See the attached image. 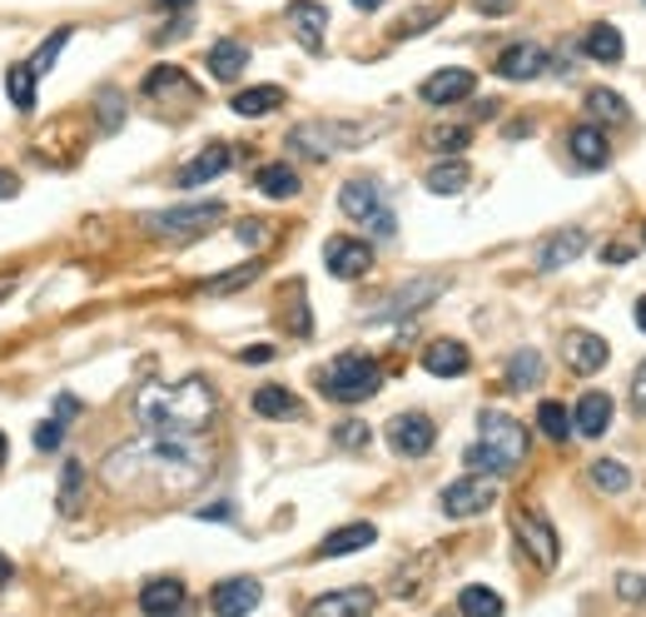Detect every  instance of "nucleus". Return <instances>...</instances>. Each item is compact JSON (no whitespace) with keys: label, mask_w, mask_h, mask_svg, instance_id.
I'll list each match as a JSON object with an SVG mask.
<instances>
[{"label":"nucleus","mask_w":646,"mask_h":617,"mask_svg":"<svg viewBox=\"0 0 646 617\" xmlns=\"http://www.w3.org/2000/svg\"><path fill=\"white\" fill-rule=\"evenodd\" d=\"M209 473L204 448H194L189 438H159L145 433L139 443H125L105 458L99 478L115 493H184Z\"/></svg>","instance_id":"obj_1"},{"label":"nucleus","mask_w":646,"mask_h":617,"mask_svg":"<svg viewBox=\"0 0 646 617\" xmlns=\"http://www.w3.org/2000/svg\"><path fill=\"white\" fill-rule=\"evenodd\" d=\"M219 398L204 378H179V384H145L135 394V418L145 433L159 438H194L214 423Z\"/></svg>","instance_id":"obj_2"},{"label":"nucleus","mask_w":646,"mask_h":617,"mask_svg":"<svg viewBox=\"0 0 646 617\" xmlns=\"http://www.w3.org/2000/svg\"><path fill=\"white\" fill-rule=\"evenodd\" d=\"M522 458H527V428L517 423L512 414L483 408V418H477V443L463 453L467 473L497 478V473H512Z\"/></svg>","instance_id":"obj_3"},{"label":"nucleus","mask_w":646,"mask_h":617,"mask_svg":"<svg viewBox=\"0 0 646 617\" xmlns=\"http://www.w3.org/2000/svg\"><path fill=\"white\" fill-rule=\"evenodd\" d=\"M318 388L333 404H363L383 388V364L368 354H338L328 368H318Z\"/></svg>","instance_id":"obj_4"},{"label":"nucleus","mask_w":646,"mask_h":617,"mask_svg":"<svg viewBox=\"0 0 646 617\" xmlns=\"http://www.w3.org/2000/svg\"><path fill=\"white\" fill-rule=\"evenodd\" d=\"M368 135H378V125H348V119H308V125H294V129H288V145H294L298 155L328 159L333 149H358Z\"/></svg>","instance_id":"obj_5"},{"label":"nucleus","mask_w":646,"mask_h":617,"mask_svg":"<svg viewBox=\"0 0 646 617\" xmlns=\"http://www.w3.org/2000/svg\"><path fill=\"white\" fill-rule=\"evenodd\" d=\"M338 209H343L348 219H358V224H368L378 239H393L398 234V219H393V209L383 205L378 179H348V185L338 189Z\"/></svg>","instance_id":"obj_6"},{"label":"nucleus","mask_w":646,"mask_h":617,"mask_svg":"<svg viewBox=\"0 0 646 617\" xmlns=\"http://www.w3.org/2000/svg\"><path fill=\"white\" fill-rule=\"evenodd\" d=\"M219 219H224V205H219V199H204V205L159 209V215L145 219V229L159 239H194V234H204L209 224H219Z\"/></svg>","instance_id":"obj_7"},{"label":"nucleus","mask_w":646,"mask_h":617,"mask_svg":"<svg viewBox=\"0 0 646 617\" xmlns=\"http://www.w3.org/2000/svg\"><path fill=\"white\" fill-rule=\"evenodd\" d=\"M447 289V274H423V279H407L403 289H393V294L383 299V308H373V324H388V318H407V314H417L423 304H433L437 294Z\"/></svg>","instance_id":"obj_8"},{"label":"nucleus","mask_w":646,"mask_h":617,"mask_svg":"<svg viewBox=\"0 0 646 617\" xmlns=\"http://www.w3.org/2000/svg\"><path fill=\"white\" fill-rule=\"evenodd\" d=\"M437 503H443L447 517H477V513H487V508L497 503V483L493 478H483V473H463L457 483L443 488Z\"/></svg>","instance_id":"obj_9"},{"label":"nucleus","mask_w":646,"mask_h":617,"mask_svg":"<svg viewBox=\"0 0 646 617\" xmlns=\"http://www.w3.org/2000/svg\"><path fill=\"white\" fill-rule=\"evenodd\" d=\"M324 264L333 279H363L373 269V244L368 239H353V234H333L324 244Z\"/></svg>","instance_id":"obj_10"},{"label":"nucleus","mask_w":646,"mask_h":617,"mask_svg":"<svg viewBox=\"0 0 646 617\" xmlns=\"http://www.w3.org/2000/svg\"><path fill=\"white\" fill-rule=\"evenodd\" d=\"M388 443L403 458H423L437 443V423L427 414H398V418H388Z\"/></svg>","instance_id":"obj_11"},{"label":"nucleus","mask_w":646,"mask_h":617,"mask_svg":"<svg viewBox=\"0 0 646 617\" xmlns=\"http://www.w3.org/2000/svg\"><path fill=\"white\" fill-rule=\"evenodd\" d=\"M512 533H517L522 553L532 557L537 567H557V533H552V523H547V517H537V513H512Z\"/></svg>","instance_id":"obj_12"},{"label":"nucleus","mask_w":646,"mask_h":617,"mask_svg":"<svg viewBox=\"0 0 646 617\" xmlns=\"http://www.w3.org/2000/svg\"><path fill=\"white\" fill-rule=\"evenodd\" d=\"M258 597H264V587L254 577H224L209 593V607H214V617H248L258 607Z\"/></svg>","instance_id":"obj_13"},{"label":"nucleus","mask_w":646,"mask_h":617,"mask_svg":"<svg viewBox=\"0 0 646 617\" xmlns=\"http://www.w3.org/2000/svg\"><path fill=\"white\" fill-rule=\"evenodd\" d=\"M586 254V229H576V224H566V229H557V234H547L542 239V249H537V269H566V264H576V259Z\"/></svg>","instance_id":"obj_14"},{"label":"nucleus","mask_w":646,"mask_h":617,"mask_svg":"<svg viewBox=\"0 0 646 617\" xmlns=\"http://www.w3.org/2000/svg\"><path fill=\"white\" fill-rule=\"evenodd\" d=\"M566 364H572V374H602L606 358H612V348H606L602 334H586V328H572L562 344Z\"/></svg>","instance_id":"obj_15"},{"label":"nucleus","mask_w":646,"mask_h":617,"mask_svg":"<svg viewBox=\"0 0 646 617\" xmlns=\"http://www.w3.org/2000/svg\"><path fill=\"white\" fill-rule=\"evenodd\" d=\"M493 70L502 80H537L547 70V50L537 45V40H517V45H507L502 55H497Z\"/></svg>","instance_id":"obj_16"},{"label":"nucleus","mask_w":646,"mask_h":617,"mask_svg":"<svg viewBox=\"0 0 646 617\" xmlns=\"http://www.w3.org/2000/svg\"><path fill=\"white\" fill-rule=\"evenodd\" d=\"M368 613H373L368 587H343V593H324L308 603V617H368Z\"/></svg>","instance_id":"obj_17"},{"label":"nucleus","mask_w":646,"mask_h":617,"mask_svg":"<svg viewBox=\"0 0 646 617\" xmlns=\"http://www.w3.org/2000/svg\"><path fill=\"white\" fill-rule=\"evenodd\" d=\"M229 165H234V149H229V145H219V139H214V145H204L194 159H189L184 169H179V185H184V189L209 185V179H219Z\"/></svg>","instance_id":"obj_18"},{"label":"nucleus","mask_w":646,"mask_h":617,"mask_svg":"<svg viewBox=\"0 0 646 617\" xmlns=\"http://www.w3.org/2000/svg\"><path fill=\"white\" fill-rule=\"evenodd\" d=\"M473 70H437V75H427L423 80V105H453V100H463V95H473Z\"/></svg>","instance_id":"obj_19"},{"label":"nucleus","mask_w":646,"mask_h":617,"mask_svg":"<svg viewBox=\"0 0 646 617\" xmlns=\"http://www.w3.org/2000/svg\"><path fill=\"white\" fill-rule=\"evenodd\" d=\"M566 145H572V159L586 169H606L612 165V145H606V135L596 125H572L566 129Z\"/></svg>","instance_id":"obj_20"},{"label":"nucleus","mask_w":646,"mask_h":617,"mask_svg":"<svg viewBox=\"0 0 646 617\" xmlns=\"http://www.w3.org/2000/svg\"><path fill=\"white\" fill-rule=\"evenodd\" d=\"M612 414H616V404L602 394V388H592V394H582V404H576L572 428H576L582 438H602L606 428H612Z\"/></svg>","instance_id":"obj_21"},{"label":"nucleus","mask_w":646,"mask_h":617,"mask_svg":"<svg viewBox=\"0 0 646 617\" xmlns=\"http://www.w3.org/2000/svg\"><path fill=\"white\" fill-rule=\"evenodd\" d=\"M467 344H457V338H433V344L423 348V368L427 374H437V378H457V374H467Z\"/></svg>","instance_id":"obj_22"},{"label":"nucleus","mask_w":646,"mask_h":617,"mask_svg":"<svg viewBox=\"0 0 646 617\" xmlns=\"http://www.w3.org/2000/svg\"><path fill=\"white\" fill-rule=\"evenodd\" d=\"M139 607H145L149 617H174L179 607H184V583H179V577H155V583L139 587Z\"/></svg>","instance_id":"obj_23"},{"label":"nucleus","mask_w":646,"mask_h":617,"mask_svg":"<svg viewBox=\"0 0 646 617\" xmlns=\"http://www.w3.org/2000/svg\"><path fill=\"white\" fill-rule=\"evenodd\" d=\"M288 25H294V35L304 40L308 50H324V25H328V10L318 6V0H294V6H288Z\"/></svg>","instance_id":"obj_24"},{"label":"nucleus","mask_w":646,"mask_h":617,"mask_svg":"<svg viewBox=\"0 0 646 617\" xmlns=\"http://www.w3.org/2000/svg\"><path fill=\"white\" fill-rule=\"evenodd\" d=\"M368 543H378V527L373 523H348L333 527V533L318 543V557H348V553H363Z\"/></svg>","instance_id":"obj_25"},{"label":"nucleus","mask_w":646,"mask_h":617,"mask_svg":"<svg viewBox=\"0 0 646 617\" xmlns=\"http://www.w3.org/2000/svg\"><path fill=\"white\" fill-rule=\"evenodd\" d=\"M582 50L596 60V65H616V60L626 55V40H622V30H616V25H606V20H596V25H586V35H582Z\"/></svg>","instance_id":"obj_26"},{"label":"nucleus","mask_w":646,"mask_h":617,"mask_svg":"<svg viewBox=\"0 0 646 617\" xmlns=\"http://www.w3.org/2000/svg\"><path fill=\"white\" fill-rule=\"evenodd\" d=\"M204 65H209V75L214 80H239L244 75V65H248V45L244 40H214Z\"/></svg>","instance_id":"obj_27"},{"label":"nucleus","mask_w":646,"mask_h":617,"mask_svg":"<svg viewBox=\"0 0 646 617\" xmlns=\"http://www.w3.org/2000/svg\"><path fill=\"white\" fill-rule=\"evenodd\" d=\"M145 95H149V100H159V95H184L189 105H194V100H199V85H194V80H189L179 65H159V70H149V75H145Z\"/></svg>","instance_id":"obj_28"},{"label":"nucleus","mask_w":646,"mask_h":617,"mask_svg":"<svg viewBox=\"0 0 646 617\" xmlns=\"http://www.w3.org/2000/svg\"><path fill=\"white\" fill-rule=\"evenodd\" d=\"M35 70H30V60H20V65H10L6 70V95H10V105L20 109V115H30L35 109Z\"/></svg>","instance_id":"obj_29"},{"label":"nucleus","mask_w":646,"mask_h":617,"mask_svg":"<svg viewBox=\"0 0 646 617\" xmlns=\"http://www.w3.org/2000/svg\"><path fill=\"white\" fill-rule=\"evenodd\" d=\"M229 105H234V115L254 119V115H268V109L284 105V90H278V85H254V90H239Z\"/></svg>","instance_id":"obj_30"},{"label":"nucleus","mask_w":646,"mask_h":617,"mask_svg":"<svg viewBox=\"0 0 646 617\" xmlns=\"http://www.w3.org/2000/svg\"><path fill=\"white\" fill-rule=\"evenodd\" d=\"M254 185H258V195H268V199H294L298 195V169L294 165H264L254 175Z\"/></svg>","instance_id":"obj_31"},{"label":"nucleus","mask_w":646,"mask_h":617,"mask_svg":"<svg viewBox=\"0 0 646 617\" xmlns=\"http://www.w3.org/2000/svg\"><path fill=\"white\" fill-rule=\"evenodd\" d=\"M542 374H547V364L537 348H517L507 358V388H532V384H542Z\"/></svg>","instance_id":"obj_32"},{"label":"nucleus","mask_w":646,"mask_h":617,"mask_svg":"<svg viewBox=\"0 0 646 617\" xmlns=\"http://www.w3.org/2000/svg\"><path fill=\"white\" fill-rule=\"evenodd\" d=\"M254 414L258 418H294L298 414V398L288 394L284 384H264V388H254Z\"/></svg>","instance_id":"obj_33"},{"label":"nucleus","mask_w":646,"mask_h":617,"mask_svg":"<svg viewBox=\"0 0 646 617\" xmlns=\"http://www.w3.org/2000/svg\"><path fill=\"white\" fill-rule=\"evenodd\" d=\"M457 613L463 617H502V597L483 583H467L463 593H457Z\"/></svg>","instance_id":"obj_34"},{"label":"nucleus","mask_w":646,"mask_h":617,"mask_svg":"<svg viewBox=\"0 0 646 617\" xmlns=\"http://www.w3.org/2000/svg\"><path fill=\"white\" fill-rule=\"evenodd\" d=\"M586 115L602 119V125H626V100L616 90L596 85V90H586Z\"/></svg>","instance_id":"obj_35"},{"label":"nucleus","mask_w":646,"mask_h":617,"mask_svg":"<svg viewBox=\"0 0 646 617\" xmlns=\"http://www.w3.org/2000/svg\"><path fill=\"white\" fill-rule=\"evenodd\" d=\"M427 189L433 195H463L467 189V165L463 159H443V165L427 169Z\"/></svg>","instance_id":"obj_36"},{"label":"nucleus","mask_w":646,"mask_h":617,"mask_svg":"<svg viewBox=\"0 0 646 617\" xmlns=\"http://www.w3.org/2000/svg\"><path fill=\"white\" fill-rule=\"evenodd\" d=\"M537 428H542L552 443H562V438L572 433V414H566L557 398H542V404H537Z\"/></svg>","instance_id":"obj_37"},{"label":"nucleus","mask_w":646,"mask_h":617,"mask_svg":"<svg viewBox=\"0 0 646 617\" xmlns=\"http://www.w3.org/2000/svg\"><path fill=\"white\" fill-rule=\"evenodd\" d=\"M592 483L602 488V493H626V488H632V468L616 463V458H596V463H592Z\"/></svg>","instance_id":"obj_38"},{"label":"nucleus","mask_w":646,"mask_h":617,"mask_svg":"<svg viewBox=\"0 0 646 617\" xmlns=\"http://www.w3.org/2000/svg\"><path fill=\"white\" fill-rule=\"evenodd\" d=\"M258 269H264V264H239V269H229V274H214V279H204V284H199V294H234V289L254 284Z\"/></svg>","instance_id":"obj_39"},{"label":"nucleus","mask_w":646,"mask_h":617,"mask_svg":"<svg viewBox=\"0 0 646 617\" xmlns=\"http://www.w3.org/2000/svg\"><path fill=\"white\" fill-rule=\"evenodd\" d=\"M80 488H85V468L70 458L65 478H60V513H75V508H80Z\"/></svg>","instance_id":"obj_40"},{"label":"nucleus","mask_w":646,"mask_h":617,"mask_svg":"<svg viewBox=\"0 0 646 617\" xmlns=\"http://www.w3.org/2000/svg\"><path fill=\"white\" fill-rule=\"evenodd\" d=\"M70 45V25L65 30H55V35L45 40V45L35 50V55H30V70H35V75H45V70H55V60H60V50Z\"/></svg>","instance_id":"obj_41"},{"label":"nucleus","mask_w":646,"mask_h":617,"mask_svg":"<svg viewBox=\"0 0 646 617\" xmlns=\"http://www.w3.org/2000/svg\"><path fill=\"white\" fill-rule=\"evenodd\" d=\"M616 597L632 607H646V573H616Z\"/></svg>","instance_id":"obj_42"},{"label":"nucleus","mask_w":646,"mask_h":617,"mask_svg":"<svg viewBox=\"0 0 646 617\" xmlns=\"http://www.w3.org/2000/svg\"><path fill=\"white\" fill-rule=\"evenodd\" d=\"M467 139H473V135H467V125H437L433 135H427V145H433V149H447V155H453V149H463Z\"/></svg>","instance_id":"obj_43"},{"label":"nucleus","mask_w":646,"mask_h":617,"mask_svg":"<svg viewBox=\"0 0 646 617\" xmlns=\"http://www.w3.org/2000/svg\"><path fill=\"white\" fill-rule=\"evenodd\" d=\"M333 443H338V448H363V443H368V423H358V418L338 423V428H333Z\"/></svg>","instance_id":"obj_44"},{"label":"nucleus","mask_w":646,"mask_h":617,"mask_svg":"<svg viewBox=\"0 0 646 617\" xmlns=\"http://www.w3.org/2000/svg\"><path fill=\"white\" fill-rule=\"evenodd\" d=\"M60 443H65V423H60V418H45V423L35 428V448L50 453V448H60Z\"/></svg>","instance_id":"obj_45"},{"label":"nucleus","mask_w":646,"mask_h":617,"mask_svg":"<svg viewBox=\"0 0 646 617\" xmlns=\"http://www.w3.org/2000/svg\"><path fill=\"white\" fill-rule=\"evenodd\" d=\"M99 119H105V129H115L119 119H125V100H119L115 90H105V95H99Z\"/></svg>","instance_id":"obj_46"},{"label":"nucleus","mask_w":646,"mask_h":617,"mask_svg":"<svg viewBox=\"0 0 646 617\" xmlns=\"http://www.w3.org/2000/svg\"><path fill=\"white\" fill-rule=\"evenodd\" d=\"M632 254H636V249L626 244V239H612V244H602V259H606V264H632Z\"/></svg>","instance_id":"obj_47"},{"label":"nucleus","mask_w":646,"mask_h":617,"mask_svg":"<svg viewBox=\"0 0 646 617\" xmlns=\"http://www.w3.org/2000/svg\"><path fill=\"white\" fill-rule=\"evenodd\" d=\"M234 234L244 239V244H264V239H268V229H264V219H244V224H239Z\"/></svg>","instance_id":"obj_48"},{"label":"nucleus","mask_w":646,"mask_h":617,"mask_svg":"<svg viewBox=\"0 0 646 617\" xmlns=\"http://www.w3.org/2000/svg\"><path fill=\"white\" fill-rule=\"evenodd\" d=\"M632 408L636 414H646V358H642V368L632 374Z\"/></svg>","instance_id":"obj_49"},{"label":"nucleus","mask_w":646,"mask_h":617,"mask_svg":"<svg viewBox=\"0 0 646 617\" xmlns=\"http://www.w3.org/2000/svg\"><path fill=\"white\" fill-rule=\"evenodd\" d=\"M199 517H204V523H229V517H234V508L214 503V508H199Z\"/></svg>","instance_id":"obj_50"},{"label":"nucleus","mask_w":646,"mask_h":617,"mask_svg":"<svg viewBox=\"0 0 646 617\" xmlns=\"http://www.w3.org/2000/svg\"><path fill=\"white\" fill-rule=\"evenodd\" d=\"M239 358H244V364H264V358H274V348H268V344H258V348H244V354H239Z\"/></svg>","instance_id":"obj_51"},{"label":"nucleus","mask_w":646,"mask_h":617,"mask_svg":"<svg viewBox=\"0 0 646 617\" xmlns=\"http://www.w3.org/2000/svg\"><path fill=\"white\" fill-rule=\"evenodd\" d=\"M15 175H6V169H0V199H15Z\"/></svg>","instance_id":"obj_52"},{"label":"nucleus","mask_w":646,"mask_h":617,"mask_svg":"<svg viewBox=\"0 0 646 617\" xmlns=\"http://www.w3.org/2000/svg\"><path fill=\"white\" fill-rule=\"evenodd\" d=\"M636 328H642V334H646V294L636 299Z\"/></svg>","instance_id":"obj_53"},{"label":"nucleus","mask_w":646,"mask_h":617,"mask_svg":"<svg viewBox=\"0 0 646 617\" xmlns=\"http://www.w3.org/2000/svg\"><path fill=\"white\" fill-rule=\"evenodd\" d=\"M159 10H184V6H194V0H155Z\"/></svg>","instance_id":"obj_54"},{"label":"nucleus","mask_w":646,"mask_h":617,"mask_svg":"<svg viewBox=\"0 0 646 617\" xmlns=\"http://www.w3.org/2000/svg\"><path fill=\"white\" fill-rule=\"evenodd\" d=\"M10 573H15V567H10V557H6V553H0V587H6V583H10Z\"/></svg>","instance_id":"obj_55"},{"label":"nucleus","mask_w":646,"mask_h":617,"mask_svg":"<svg viewBox=\"0 0 646 617\" xmlns=\"http://www.w3.org/2000/svg\"><path fill=\"white\" fill-rule=\"evenodd\" d=\"M512 0H477V10H507Z\"/></svg>","instance_id":"obj_56"},{"label":"nucleus","mask_w":646,"mask_h":617,"mask_svg":"<svg viewBox=\"0 0 646 617\" xmlns=\"http://www.w3.org/2000/svg\"><path fill=\"white\" fill-rule=\"evenodd\" d=\"M353 6H358V10H378V6H383V0H353Z\"/></svg>","instance_id":"obj_57"},{"label":"nucleus","mask_w":646,"mask_h":617,"mask_svg":"<svg viewBox=\"0 0 646 617\" xmlns=\"http://www.w3.org/2000/svg\"><path fill=\"white\" fill-rule=\"evenodd\" d=\"M6 453H10V443H6V433H0V468H6Z\"/></svg>","instance_id":"obj_58"},{"label":"nucleus","mask_w":646,"mask_h":617,"mask_svg":"<svg viewBox=\"0 0 646 617\" xmlns=\"http://www.w3.org/2000/svg\"><path fill=\"white\" fill-rule=\"evenodd\" d=\"M10 294V279H0V299H6Z\"/></svg>","instance_id":"obj_59"},{"label":"nucleus","mask_w":646,"mask_h":617,"mask_svg":"<svg viewBox=\"0 0 646 617\" xmlns=\"http://www.w3.org/2000/svg\"><path fill=\"white\" fill-rule=\"evenodd\" d=\"M642 244H646V229H642Z\"/></svg>","instance_id":"obj_60"}]
</instances>
